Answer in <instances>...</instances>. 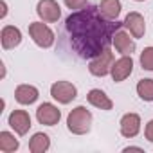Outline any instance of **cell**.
Segmentation results:
<instances>
[{
	"mask_svg": "<svg viewBox=\"0 0 153 153\" xmlns=\"http://www.w3.org/2000/svg\"><path fill=\"white\" fill-rule=\"evenodd\" d=\"M67 128L74 135H85L92 128V114L85 106H76L67 115Z\"/></svg>",
	"mask_w": 153,
	"mask_h": 153,
	"instance_id": "7a4b0ae2",
	"label": "cell"
},
{
	"mask_svg": "<svg viewBox=\"0 0 153 153\" xmlns=\"http://www.w3.org/2000/svg\"><path fill=\"white\" fill-rule=\"evenodd\" d=\"M135 2H144V0H135Z\"/></svg>",
	"mask_w": 153,
	"mask_h": 153,
	"instance_id": "d4e9b609",
	"label": "cell"
},
{
	"mask_svg": "<svg viewBox=\"0 0 153 153\" xmlns=\"http://www.w3.org/2000/svg\"><path fill=\"white\" fill-rule=\"evenodd\" d=\"M38 97H40V92L33 85H18L15 90V99L20 105H33V103H36Z\"/></svg>",
	"mask_w": 153,
	"mask_h": 153,
	"instance_id": "5bb4252c",
	"label": "cell"
},
{
	"mask_svg": "<svg viewBox=\"0 0 153 153\" xmlns=\"http://www.w3.org/2000/svg\"><path fill=\"white\" fill-rule=\"evenodd\" d=\"M0 42H2V47H4L6 51L15 49V47L20 45V42H22V33H20V29L15 27V25H6V27L2 29V33H0Z\"/></svg>",
	"mask_w": 153,
	"mask_h": 153,
	"instance_id": "4fadbf2b",
	"label": "cell"
},
{
	"mask_svg": "<svg viewBox=\"0 0 153 153\" xmlns=\"http://www.w3.org/2000/svg\"><path fill=\"white\" fill-rule=\"evenodd\" d=\"M114 45L115 49L123 54V56H131V52H135V40L130 33L119 29L114 36Z\"/></svg>",
	"mask_w": 153,
	"mask_h": 153,
	"instance_id": "7c38bea8",
	"label": "cell"
},
{
	"mask_svg": "<svg viewBox=\"0 0 153 153\" xmlns=\"http://www.w3.org/2000/svg\"><path fill=\"white\" fill-rule=\"evenodd\" d=\"M87 4H88V0H65V6H67L68 9H74V11L83 9Z\"/></svg>",
	"mask_w": 153,
	"mask_h": 153,
	"instance_id": "44dd1931",
	"label": "cell"
},
{
	"mask_svg": "<svg viewBox=\"0 0 153 153\" xmlns=\"http://www.w3.org/2000/svg\"><path fill=\"white\" fill-rule=\"evenodd\" d=\"M51 96L61 105H68L78 97V88L68 81H56L51 87Z\"/></svg>",
	"mask_w": 153,
	"mask_h": 153,
	"instance_id": "5b68a950",
	"label": "cell"
},
{
	"mask_svg": "<svg viewBox=\"0 0 153 153\" xmlns=\"http://www.w3.org/2000/svg\"><path fill=\"white\" fill-rule=\"evenodd\" d=\"M49 148H51V139H49L47 133L38 131V133H34V135L31 137V140H29V149H31L33 153H43V151H47Z\"/></svg>",
	"mask_w": 153,
	"mask_h": 153,
	"instance_id": "e0dca14e",
	"label": "cell"
},
{
	"mask_svg": "<svg viewBox=\"0 0 153 153\" xmlns=\"http://www.w3.org/2000/svg\"><path fill=\"white\" fill-rule=\"evenodd\" d=\"M144 135H146V139H148L149 142H153V119L146 124V128H144Z\"/></svg>",
	"mask_w": 153,
	"mask_h": 153,
	"instance_id": "7402d4cb",
	"label": "cell"
},
{
	"mask_svg": "<svg viewBox=\"0 0 153 153\" xmlns=\"http://www.w3.org/2000/svg\"><path fill=\"white\" fill-rule=\"evenodd\" d=\"M121 135L126 137V139H131L135 137L139 131H140V117L137 114H124L121 117Z\"/></svg>",
	"mask_w": 153,
	"mask_h": 153,
	"instance_id": "8fae6325",
	"label": "cell"
},
{
	"mask_svg": "<svg viewBox=\"0 0 153 153\" xmlns=\"http://www.w3.org/2000/svg\"><path fill=\"white\" fill-rule=\"evenodd\" d=\"M29 36L33 38V42L42 47V49H49L54 43V33L51 31V27H47L43 22H33L29 25Z\"/></svg>",
	"mask_w": 153,
	"mask_h": 153,
	"instance_id": "277c9868",
	"label": "cell"
},
{
	"mask_svg": "<svg viewBox=\"0 0 153 153\" xmlns=\"http://www.w3.org/2000/svg\"><path fill=\"white\" fill-rule=\"evenodd\" d=\"M36 13L43 22H58L61 16V7L56 0H40L36 6Z\"/></svg>",
	"mask_w": 153,
	"mask_h": 153,
	"instance_id": "52a82bcc",
	"label": "cell"
},
{
	"mask_svg": "<svg viewBox=\"0 0 153 153\" xmlns=\"http://www.w3.org/2000/svg\"><path fill=\"white\" fill-rule=\"evenodd\" d=\"M112 65H114V52L110 51V47H106L96 58L90 59L88 70H90L92 76H96V78H105L106 74H110Z\"/></svg>",
	"mask_w": 153,
	"mask_h": 153,
	"instance_id": "3957f363",
	"label": "cell"
},
{
	"mask_svg": "<svg viewBox=\"0 0 153 153\" xmlns=\"http://www.w3.org/2000/svg\"><path fill=\"white\" fill-rule=\"evenodd\" d=\"M36 119L40 124H45V126H54L59 123L61 119V112L58 110V106H54L52 103H42L38 108H36Z\"/></svg>",
	"mask_w": 153,
	"mask_h": 153,
	"instance_id": "8992f818",
	"label": "cell"
},
{
	"mask_svg": "<svg viewBox=\"0 0 153 153\" xmlns=\"http://www.w3.org/2000/svg\"><path fill=\"white\" fill-rule=\"evenodd\" d=\"M123 151H142V148H139V146H128V148H124Z\"/></svg>",
	"mask_w": 153,
	"mask_h": 153,
	"instance_id": "cb8c5ba5",
	"label": "cell"
},
{
	"mask_svg": "<svg viewBox=\"0 0 153 153\" xmlns=\"http://www.w3.org/2000/svg\"><path fill=\"white\" fill-rule=\"evenodd\" d=\"M140 65L144 70H151L153 72V47H146L140 52Z\"/></svg>",
	"mask_w": 153,
	"mask_h": 153,
	"instance_id": "ffe728a7",
	"label": "cell"
},
{
	"mask_svg": "<svg viewBox=\"0 0 153 153\" xmlns=\"http://www.w3.org/2000/svg\"><path fill=\"white\" fill-rule=\"evenodd\" d=\"M9 126L18 133V135H25L29 130H31V117L25 110H13L9 114V119H7Z\"/></svg>",
	"mask_w": 153,
	"mask_h": 153,
	"instance_id": "30bf717a",
	"label": "cell"
},
{
	"mask_svg": "<svg viewBox=\"0 0 153 153\" xmlns=\"http://www.w3.org/2000/svg\"><path fill=\"white\" fill-rule=\"evenodd\" d=\"M131 72H133V59H131V56H121L117 61H114L112 70H110L112 79L115 83H121L126 78H130Z\"/></svg>",
	"mask_w": 153,
	"mask_h": 153,
	"instance_id": "ba28073f",
	"label": "cell"
},
{
	"mask_svg": "<svg viewBox=\"0 0 153 153\" xmlns=\"http://www.w3.org/2000/svg\"><path fill=\"white\" fill-rule=\"evenodd\" d=\"M99 11L105 18L117 20V16L121 15V0H101Z\"/></svg>",
	"mask_w": 153,
	"mask_h": 153,
	"instance_id": "2e32d148",
	"label": "cell"
},
{
	"mask_svg": "<svg viewBox=\"0 0 153 153\" xmlns=\"http://www.w3.org/2000/svg\"><path fill=\"white\" fill-rule=\"evenodd\" d=\"M137 94L142 101H153V79H140L137 83Z\"/></svg>",
	"mask_w": 153,
	"mask_h": 153,
	"instance_id": "d6986e66",
	"label": "cell"
},
{
	"mask_svg": "<svg viewBox=\"0 0 153 153\" xmlns=\"http://www.w3.org/2000/svg\"><path fill=\"white\" fill-rule=\"evenodd\" d=\"M123 27L128 29V33L133 36V38H142L144 33H146V22H144V16L137 11H131L126 15L124 22H123Z\"/></svg>",
	"mask_w": 153,
	"mask_h": 153,
	"instance_id": "9c48e42d",
	"label": "cell"
},
{
	"mask_svg": "<svg viewBox=\"0 0 153 153\" xmlns=\"http://www.w3.org/2000/svg\"><path fill=\"white\" fill-rule=\"evenodd\" d=\"M121 27L123 24L105 18L99 7L94 6H85L83 9L74 11L65 20L70 45L83 59L96 58L101 51L114 43V36Z\"/></svg>",
	"mask_w": 153,
	"mask_h": 153,
	"instance_id": "6da1fadb",
	"label": "cell"
},
{
	"mask_svg": "<svg viewBox=\"0 0 153 153\" xmlns=\"http://www.w3.org/2000/svg\"><path fill=\"white\" fill-rule=\"evenodd\" d=\"M0 7H2V13H0V18H6V15H7V4L4 2V0L0 2Z\"/></svg>",
	"mask_w": 153,
	"mask_h": 153,
	"instance_id": "603a6c76",
	"label": "cell"
},
{
	"mask_svg": "<svg viewBox=\"0 0 153 153\" xmlns=\"http://www.w3.org/2000/svg\"><path fill=\"white\" fill-rule=\"evenodd\" d=\"M18 139H15L13 133L9 131H0V151L4 153H11V151H16L18 149Z\"/></svg>",
	"mask_w": 153,
	"mask_h": 153,
	"instance_id": "ac0fdd59",
	"label": "cell"
},
{
	"mask_svg": "<svg viewBox=\"0 0 153 153\" xmlns=\"http://www.w3.org/2000/svg\"><path fill=\"white\" fill-rule=\"evenodd\" d=\"M87 99H88V103H90L92 106H96V108H99V110H106V112H108V110L114 108L112 99H110L103 90H99V88H92V90L88 92Z\"/></svg>",
	"mask_w": 153,
	"mask_h": 153,
	"instance_id": "9a60e30c",
	"label": "cell"
}]
</instances>
